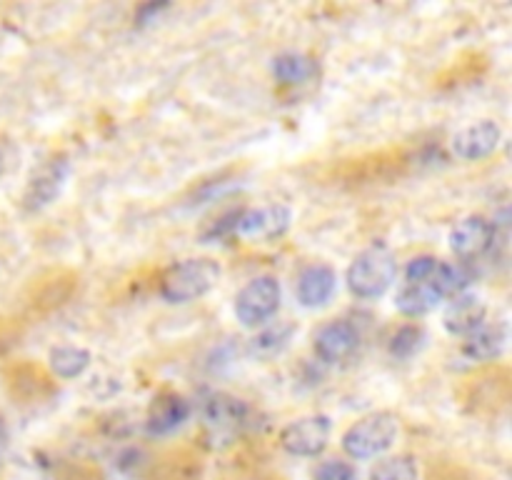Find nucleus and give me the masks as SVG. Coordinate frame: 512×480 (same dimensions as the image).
<instances>
[{
	"instance_id": "1",
	"label": "nucleus",
	"mask_w": 512,
	"mask_h": 480,
	"mask_svg": "<svg viewBox=\"0 0 512 480\" xmlns=\"http://www.w3.org/2000/svg\"><path fill=\"white\" fill-rule=\"evenodd\" d=\"M468 283V275L463 273V268L448 263H438L435 273L428 280H418V283H405L398 290V298L395 305L403 315L408 318H418V315L430 313L435 305L440 303L448 295H458L460 290Z\"/></svg>"
},
{
	"instance_id": "2",
	"label": "nucleus",
	"mask_w": 512,
	"mask_h": 480,
	"mask_svg": "<svg viewBox=\"0 0 512 480\" xmlns=\"http://www.w3.org/2000/svg\"><path fill=\"white\" fill-rule=\"evenodd\" d=\"M395 255L385 245H373L363 250L353 265L348 268V288L350 293L363 300H375L388 293L395 280Z\"/></svg>"
},
{
	"instance_id": "3",
	"label": "nucleus",
	"mask_w": 512,
	"mask_h": 480,
	"mask_svg": "<svg viewBox=\"0 0 512 480\" xmlns=\"http://www.w3.org/2000/svg\"><path fill=\"white\" fill-rule=\"evenodd\" d=\"M220 265L210 258H190L173 265L160 280V295L168 303H190L198 300L218 283Z\"/></svg>"
},
{
	"instance_id": "4",
	"label": "nucleus",
	"mask_w": 512,
	"mask_h": 480,
	"mask_svg": "<svg viewBox=\"0 0 512 480\" xmlns=\"http://www.w3.org/2000/svg\"><path fill=\"white\" fill-rule=\"evenodd\" d=\"M395 438H398V420L388 413H375L348 428V433L343 435V448L350 458L368 460L393 448Z\"/></svg>"
},
{
	"instance_id": "5",
	"label": "nucleus",
	"mask_w": 512,
	"mask_h": 480,
	"mask_svg": "<svg viewBox=\"0 0 512 480\" xmlns=\"http://www.w3.org/2000/svg\"><path fill=\"white\" fill-rule=\"evenodd\" d=\"M280 298H283V290H280L278 280L270 278V275H260V278L250 280L238 293V298H235V315H238V320L245 328L263 325L278 313Z\"/></svg>"
},
{
	"instance_id": "6",
	"label": "nucleus",
	"mask_w": 512,
	"mask_h": 480,
	"mask_svg": "<svg viewBox=\"0 0 512 480\" xmlns=\"http://www.w3.org/2000/svg\"><path fill=\"white\" fill-rule=\"evenodd\" d=\"M330 433H333V425H330L328 415H308V418H300L295 423H290L280 433V445L290 455L313 458V455H320L328 448Z\"/></svg>"
},
{
	"instance_id": "7",
	"label": "nucleus",
	"mask_w": 512,
	"mask_h": 480,
	"mask_svg": "<svg viewBox=\"0 0 512 480\" xmlns=\"http://www.w3.org/2000/svg\"><path fill=\"white\" fill-rule=\"evenodd\" d=\"M70 175V163L68 158H50L48 163L40 165L35 170V175L30 178L28 190H25V208L28 210H40L48 203H53L58 198V193L63 190L65 180Z\"/></svg>"
},
{
	"instance_id": "8",
	"label": "nucleus",
	"mask_w": 512,
	"mask_h": 480,
	"mask_svg": "<svg viewBox=\"0 0 512 480\" xmlns=\"http://www.w3.org/2000/svg\"><path fill=\"white\" fill-rule=\"evenodd\" d=\"M360 335L358 328L348 320H333L323 325L315 335V353L325 363H343L358 350Z\"/></svg>"
},
{
	"instance_id": "9",
	"label": "nucleus",
	"mask_w": 512,
	"mask_h": 480,
	"mask_svg": "<svg viewBox=\"0 0 512 480\" xmlns=\"http://www.w3.org/2000/svg\"><path fill=\"white\" fill-rule=\"evenodd\" d=\"M495 243V223H490L483 215H470L460 220L450 233V248L460 258H478L490 245Z\"/></svg>"
},
{
	"instance_id": "10",
	"label": "nucleus",
	"mask_w": 512,
	"mask_h": 480,
	"mask_svg": "<svg viewBox=\"0 0 512 480\" xmlns=\"http://www.w3.org/2000/svg\"><path fill=\"white\" fill-rule=\"evenodd\" d=\"M503 130L493 120H480L468 125L453 138V153L463 160H483L498 150Z\"/></svg>"
},
{
	"instance_id": "11",
	"label": "nucleus",
	"mask_w": 512,
	"mask_h": 480,
	"mask_svg": "<svg viewBox=\"0 0 512 480\" xmlns=\"http://www.w3.org/2000/svg\"><path fill=\"white\" fill-rule=\"evenodd\" d=\"M290 225V210L283 205H270V208L243 210L238 218V233L243 238H263L273 240L283 235Z\"/></svg>"
},
{
	"instance_id": "12",
	"label": "nucleus",
	"mask_w": 512,
	"mask_h": 480,
	"mask_svg": "<svg viewBox=\"0 0 512 480\" xmlns=\"http://www.w3.org/2000/svg\"><path fill=\"white\" fill-rule=\"evenodd\" d=\"M248 405L233 395H213L205 403V425L213 428L215 433H238L248 420Z\"/></svg>"
},
{
	"instance_id": "13",
	"label": "nucleus",
	"mask_w": 512,
	"mask_h": 480,
	"mask_svg": "<svg viewBox=\"0 0 512 480\" xmlns=\"http://www.w3.org/2000/svg\"><path fill=\"white\" fill-rule=\"evenodd\" d=\"M335 293V270L330 265H310L298 278V300L305 308H320Z\"/></svg>"
},
{
	"instance_id": "14",
	"label": "nucleus",
	"mask_w": 512,
	"mask_h": 480,
	"mask_svg": "<svg viewBox=\"0 0 512 480\" xmlns=\"http://www.w3.org/2000/svg\"><path fill=\"white\" fill-rule=\"evenodd\" d=\"M190 405L183 395L165 393L153 400L148 410V430L153 435H168L188 420Z\"/></svg>"
},
{
	"instance_id": "15",
	"label": "nucleus",
	"mask_w": 512,
	"mask_h": 480,
	"mask_svg": "<svg viewBox=\"0 0 512 480\" xmlns=\"http://www.w3.org/2000/svg\"><path fill=\"white\" fill-rule=\"evenodd\" d=\"M485 320V303L478 295H458L443 315L445 330L453 335H470Z\"/></svg>"
},
{
	"instance_id": "16",
	"label": "nucleus",
	"mask_w": 512,
	"mask_h": 480,
	"mask_svg": "<svg viewBox=\"0 0 512 480\" xmlns=\"http://www.w3.org/2000/svg\"><path fill=\"white\" fill-rule=\"evenodd\" d=\"M505 348V330L500 325H480L473 333L468 335V340L463 343V355L470 360H493L503 353Z\"/></svg>"
},
{
	"instance_id": "17",
	"label": "nucleus",
	"mask_w": 512,
	"mask_h": 480,
	"mask_svg": "<svg viewBox=\"0 0 512 480\" xmlns=\"http://www.w3.org/2000/svg\"><path fill=\"white\" fill-rule=\"evenodd\" d=\"M48 363L58 378L73 380L88 370L90 353L85 348H75V345H58V348L50 350Z\"/></svg>"
},
{
	"instance_id": "18",
	"label": "nucleus",
	"mask_w": 512,
	"mask_h": 480,
	"mask_svg": "<svg viewBox=\"0 0 512 480\" xmlns=\"http://www.w3.org/2000/svg\"><path fill=\"white\" fill-rule=\"evenodd\" d=\"M273 73L283 85H303L315 75V60L303 53H283L273 60Z\"/></svg>"
},
{
	"instance_id": "19",
	"label": "nucleus",
	"mask_w": 512,
	"mask_h": 480,
	"mask_svg": "<svg viewBox=\"0 0 512 480\" xmlns=\"http://www.w3.org/2000/svg\"><path fill=\"white\" fill-rule=\"evenodd\" d=\"M295 333V325L293 323H275L273 328L263 330L260 335H255L253 338V345H250V350H253L255 355H260V358H270V355H278L280 350L288 345V340L293 338Z\"/></svg>"
},
{
	"instance_id": "20",
	"label": "nucleus",
	"mask_w": 512,
	"mask_h": 480,
	"mask_svg": "<svg viewBox=\"0 0 512 480\" xmlns=\"http://www.w3.org/2000/svg\"><path fill=\"white\" fill-rule=\"evenodd\" d=\"M370 480H418V463L410 455L380 460L370 473Z\"/></svg>"
},
{
	"instance_id": "21",
	"label": "nucleus",
	"mask_w": 512,
	"mask_h": 480,
	"mask_svg": "<svg viewBox=\"0 0 512 480\" xmlns=\"http://www.w3.org/2000/svg\"><path fill=\"white\" fill-rule=\"evenodd\" d=\"M423 343H425V330L420 328V325L415 323L403 325V328L390 338V353H393L395 358L405 360L410 358V355L418 353V350L423 348Z\"/></svg>"
},
{
	"instance_id": "22",
	"label": "nucleus",
	"mask_w": 512,
	"mask_h": 480,
	"mask_svg": "<svg viewBox=\"0 0 512 480\" xmlns=\"http://www.w3.org/2000/svg\"><path fill=\"white\" fill-rule=\"evenodd\" d=\"M313 480H358V473L345 460H325L315 468Z\"/></svg>"
},
{
	"instance_id": "23",
	"label": "nucleus",
	"mask_w": 512,
	"mask_h": 480,
	"mask_svg": "<svg viewBox=\"0 0 512 480\" xmlns=\"http://www.w3.org/2000/svg\"><path fill=\"white\" fill-rule=\"evenodd\" d=\"M435 268H438V258H433V255H418V258L410 260L408 268H405V280H408V283L428 280L430 275L435 273Z\"/></svg>"
},
{
	"instance_id": "24",
	"label": "nucleus",
	"mask_w": 512,
	"mask_h": 480,
	"mask_svg": "<svg viewBox=\"0 0 512 480\" xmlns=\"http://www.w3.org/2000/svg\"><path fill=\"white\" fill-rule=\"evenodd\" d=\"M168 8V5L165 3H148V5H143V8L138 10V23H148L150 18H155V13H158V10H165Z\"/></svg>"
},
{
	"instance_id": "25",
	"label": "nucleus",
	"mask_w": 512,
	"mask_h": 480,
	"mask_svg": "<svg viewBox=\"0 0 512 480\" xmlns=\"http://www.w3.org/2000/svg\"><path fill=\"white\" fill-rule=\"evenodd\" d=\"M0 443H3V425H0Z\"/></svg>"
},
{
	"instance_id": "26",
	"label": "nucleus",
	"mask_w": 512,
	"mask_h": 480,
	"mask_svg": "<svg viewBox=\"0 0 512 480\" xmlns=\"http://www.w3.org/2000/svg\"><path fill=\"white\" fill-rule=\"evenodd\" d=\"M0 170H3V158H0Z\"/></svg>"
}]
</instances>
